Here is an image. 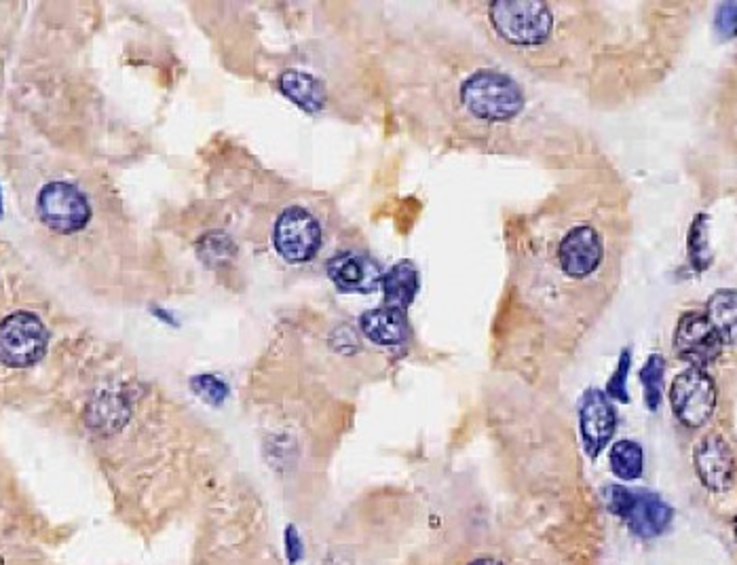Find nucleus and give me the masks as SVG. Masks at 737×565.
Here are the masks:
<instances>
[{
	"label": "nucleus",
	"instance_id": "f257e3e1",
	"mask_svg": "<svg viewBox=\"0 0 737 565\" xmlns=\"http://www.w3.org/2000/svg\"><path fill=\"white\" fill-rule=\"evenodd\" d=\"M535 237L542 239V248L533 246V255H526V263H535V269H526V278L544 280L535 289L551 299L547 307L585 305L587 301L596 307L605 301L619 269L610 219L594 214L592 205L571 203L547 221L544 235Z\"/></svg>",
	"mask_w": 737,
	"mask_h": 565
},
{
	"label": "nucleus",
	"instance_id": "f03ea898",
	"mask_svg": "<svg viewBox=\"0 0 737 565\" xmlns=\"http://www.w3.org/2000/svg\"><path fill=\"white\" fill-rule=\"evenodd\" d=\"M456 104L478 136H495L524 115L526 94L506 70L480 67L459 81Z\"/></svg>",
	"mask_w": 737,
	"mask_h": 565
},
{
	"label": "nucleus",
	"instance_id": "7ed1b4c3",
	"mask_svg": "<svg viewBox=\"0 0 737 565\" xmlns=\"http://www.w3.org/2000/svg\"><path fill=\"white\" fill-rule=\"evenodd\" d=\"M486 22L513 49H542L556 31L554 7L542 0H503L486 4Z\"/></svg>",
	"mask_w": 737,
	"mask_h": 565
},
{
	"label": "nucleus",
	"instance_id": "20e7f679",
	"mask_svg": "<svg viewBox=\"0 0 737 565\" xmlns=\"http://www.w3.org/2000/svg\"><path fill=\"white\" fill-rule=\"evenodd\" d=\"M605 502L613 515L623 519L628 528L644 540L662 535L673 523V506L653 492L610 485L605 490Z\"/></svg>",
	"mask_w": 737,
	"mask_h": 565
},
{
	"label": "nucleus",
	"instance_id": "39448f33",
	"mask_svg": "<svg viewBox=\"0 0 737 565\" xmlns=\"http://www.w3.org/2000/svg\"><path fill=\"white\" fill-rule=\"evenodd\" d=\"M670 404L676 420L687 428H704L716 409V384L702 366H687L670 386Z\"/></svg>",
	"mask_w": 737,
	"mask_h": 565
},
{
	"label": "nucleus",
	"instance_id": "423d86ee",
	"mask_svg": "<svg viewBox=\"0 0 737 565\" xmlns=\"http://www.w3.org/2000/svg\"><path fill=\"white\" fill-rule=\"evenodd\" d=\"M49 334L38 316L15 311L0 322V363L11 368L33 366L45 356Z\"/></svg>",
	"mask_w": 737,
	"mask_h": 565
},
{
	"label": "nucleus",
	"instance_id": "0eeeda50",
	"mask_svg": "<svg viewBox=\"0 0 737 565\" xmlns=\"http://www.w3.org/2000/svg\"><path fill=\"white\" fill-rule=\"evenodd\" d=\"M321 239L323 233L320 221L307 208L289 205L275 223L273 232L275 250L294 266L309 263L311 259H316V255L320 252Z\"/></svg>",
	"mask_w": 737,
	"mask_h": 565
},
{
	"label": "nucleus",
	"instance_id": "6e6552de",
	"mask_svg": "<svg viewBox=\"0 0 737 565\" xmlns=\"http://www.w3.org/2000/svg\"><path fill=\"white\" fill-rule=\"evenodd\" d=\"M36 210L49 229L64 235L85 229L92 219V208L85 196L70 183L47 185L38 193Z\"/></svg>",
	"mask_w": 737,
	"mask_h": 565
},
{
	"label": "nucleus",
	"instance_id": "1a4fd4ad",
	"mask_svg": "<svg viewBox=\"0 0 737 565\" xmlns=\"http://www.w3.org/2000/svg\"><path fill=\"white\" fill-rule=\"evenodd\" d=\"M674 354L691 366L714 363L723 354V339L708 320L705 311H687L680 316L673 341Z\"/></svg>",
	"mask_w": 737,
	"mask_h": 565
},
{
	"label": "nucleus",
	"instance_id": "9d476101",
	"mask_svg": "<svg viewBox=\"0 0 737 565\" xmlns=\"http://www.w3.org/2000/svg\"><path fill=\"white\" fill-rule=\"evenodd\" d=\"M693 464L705 490L727 494L736 481V456L729 440L718 433L705 434L696 445Z\"/></svg>",
	"mask_w": 737,
	"mask_h": 565
},
{
	"label": "nucleus",
	"instance_id": "9b49d317",
	"mask_svg": "<svg viewBox=\"0 0 737 565\" xmlns=\"http://www.w3.org/2000/svg\"><path fill=\"white\" fill-rule=\"evenodd\" d=\"M579 426L585 454L596 460L605 447L609 445L615 428H617V411L609 397L598 390L590 388L579 402Z\"/></svg>",
	"mask_w": 737,
	"mask_h": 565
},
{
	"label": "nucleus",
	"instance_id": "f8f14e48",
	"mask_svg": "<svg viewBox=\"0 0 737 565\" xmlns=\"http://www.w3.org/2000/svg\"><path fill=\"white\" fill-rule=\"evenodd\" d=\"M330 280L345 293H370L381 286V269L366 257L355 252H343L328 261Z\"/></svg>",
	"mask_w": 737,
	"mask_h": 565
},
{
	"label": "nucleus",
	"instance_id": "ddd939ff",
	"mask_svg": "<svg viewBox=\"0 0 737 565\" xmlns=\"http://www.w3.org/2000/svg\"><path fill=\"white\" fill-rule=\"evenodd\" d=\"M361 333L366 334L372 343L383 348L404 345L411 339V325L408 316L402 309L393 307H379L370 309L359 318Z\"/></svg>",
	"mask_w": 737,
	"mask_h": 565
},
{
	"label": "nucleus",
	"instance_id": "4468645a",
	"mask_svg": "<svg viewBox=\"0 0 737 565\" xmlns=\"http://www.w3.org/2000/svg\"><path fill=\"white\" fill-rule=\"evenodd\" d=\"M385 307L406 311L418 293V271L413 261H400L381 278Z\"/></svg>",
	"mask_w": 737,
	"mask_h": 565
},
{
	"label": "nucleus",
	"instance_id": "2eb2a0df",
	"mask_svg": "<svg viewBox=\"0 0 737 565\" xmlns=\"http://www.w3.org/2000/svg\"><path fill=\"white\" fill-rule=\"evenodd\" d=\"M280 90L284 92V96H288L289 101L307 113H318L325 104L323 83L309 72L300 70L284 72L280 79Z\"/></svg>",
	"mask_w": 737,
	"mask_h": 565
},
{
	"label": "nucleus",
	"instance_id": "dca6fc26",
	"mask_svg": "<svg viewBox=\"0 0 737 565\" xmlns=\"http://www.w3.org/2000/svg\"><path fill=\"white\" fill-rule=\"evenodd\" d=\"M708 320L721 334L723 343H734L736 341V293L734 291H716L705 309Z\"/></svg>",
	"mask_w": 737,
	"mask_h": 565
},
{
	"label": "nucleus",
	"instance_id": "f3484780",
	"mask_svg": "<svg viewBox=\"0 0 737 565\" xmlns=\"http://www.w3.org/2000/svg\"><path fill=\"white\" fill-rule=\"evenodd\" d=\"M610 470L621 481H637L644 472V449L637 440H617L610 447Z\"/></svg>",
	"mask_w": 737,
	"mask_h": 565
},
{
	"label": "nucleus",
	"instance_id": "a211bd4d",
	"mask_svg": "<svg viewBox=\"0 0 737 565\" xmlns=\"http://www.w3.org/2000/svg\"><path fill=\"white\" fill-rule=\"evenodd\" d=\"M664 373L666 361L659 354H651L641 368V381L644 386V402L649 411H657L664 399Z\"/></svg>",
	"mask_w": 737,
	"mask_h": 565
},
{
	"label": "nucleus",
	"instance_id": "6ab92c4d",
	"mask_svg": "<svg viewBox=\"0 0 737 565\" xmlns=\"http://www.w3.org/2000/svg\"><path fill=\"white\" fill-rule=\"evenodd\" d=\"M689 255L691 263L698 271H704L705 267L712 261V250H710V239H708V216L700 214L696 216L691 233H689Z\"/></svg>",
	"mask_w": 737,
	"mask_h": 565
},
{
	"label": "nucleus",
	"instance_id": "aec40b11",
	"mask_svg": "<svg viewBox=\"0 0 737 565\" xmlns=\"http://www.w3.org/2000/svg\"><path fill=\"white\" fill-rule=\"evenodd\" d=\"M632 366V352L623 350L621 358L617 363L615 373L610 375L609 384H607V397L609 399L619 400V402H630V395H628V373Z\"/></svg>",
	"mask_w": 737,
	"mask_h": 565
},
{
	"label": "nucleus",
	"instance_id": "412c9836",
	"mask_svg": "<svg viewBox=\"0 0 737 565\" xmlns=\"http://www.w3.org/2000/svg\"><path fill=\"white\" fill-rule=\"evenodd\" d=\"M288 557L292 562H296L300 557V540L294 532V528H288Z\"/></svg>",
	"mask_w": 737,
	"mask_h": 565
},
{
	"label": "nucleus",
	"instance_id": "4be33fe9",
	"mask_svg": "<svg viewBox=\"0 0 737 565\" xmlns=\"http://www.w3.org/2000/svg\"><path fill=\"white\" fill-rule=\"evenodd\" d=\"M469 565H503L501 562H497V560H478V562H474V564Z\"/></svg>",
	"mask_w": 737,
	"mask_h": 565
},
{
	"label": "nucleus",
	"instance_id": "5701e85b",
	"mask_svg": "<svg viewBox=\"0 0 737 565\" xmlns=\"http://www.w3.org/2000/svg\"><path fill=\"white\" fill-rule=\"evenodd\" d=\"M0 216H2V200H0Z\"/></svg>",
	"mask_w": 737,
	"mask_h": 565
}]
</instances>
